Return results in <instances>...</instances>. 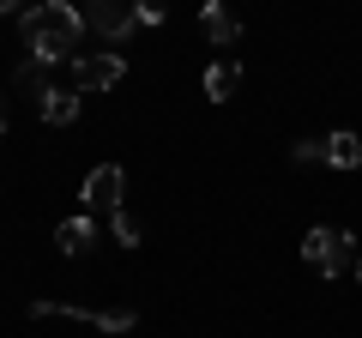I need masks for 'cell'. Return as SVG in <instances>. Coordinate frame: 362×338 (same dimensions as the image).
<instances>
[{"mask_svg": "<svg viewBox=\"0 0 362 338\" xmlns=\"http://www.w3.org/2000/svg\"><path fill=\"white\" fill-rule=\"evenodd\" d=\"M18 30H25V49L30 61H66V54L78 49V37H85V18L73 13V6H61V0H49V6H30V13H18Z\"/></svg>", "mask_w": 362, "mask_h": 338, "instance_id": "6da1fadb", "label": "cell"}, {"mask_svg": "<svg viewBox=\"0 0 362 338\" xmlns=\"http://www.w3.org/2000/svg\"><path fill=\"white\" fill-rule=\"evenodd\" d=\"M30 314H37V320H49V314H61V320H90L97 332H133V320H139L133 308H103V314H90V308H78V302H30Z\"/></svg>", "mask_w": 362, "mask_h": 338, "instance_id": "7a4b0ae2", "label": "cell"}, {"mask_svg": "<svg viewBox=\"0 0 362 338\" xmlns=\"http://www.w3.org/2000/svg\"><path fill=\"white\" fill-rule=\"evenodd\" d=\"M121 187H127L121 163H97L78 187V199H85V211H121Z\"/></svg>", "mask_w": 362, "mask_h": 338, "instance_id": "3957f363", "label": "cell"}, {"mask_svg": "<svg viewBox=\"0 0 362 338\" xmlns=\"http://www.w3.org/2000/svg\"><path fill=\"white\" fill-rule=\"evenodd\" d=\"M121 78H127V61H121V54H78L73 61V85L78 91H115Z\"/></svg>", "mask_w": 362, "mask_h": 338, "instance_id": "277c9868", "label": "cell"}, {"mask_svg": "<svg viewBox=\"0 0 362 338\" xmlns=\"http://www.w3.org/2000/svg\"><path fill=\"white\" fill-rule=\"evenodd\" d=\"M78 18H85L90 30H103L109 42H121L127 30H139V13H133V6H121V0H90Z\"/></svg>", "mask_w": 362, "mask_h": 338, "instance_id": "5b68a950", "label": "cell"}, {"mask_svg": "<svg viewBox=\"0 0 362 338\" xmlns=\"http://www.w3.org/2000/svg\"><path fill=\"white\" fill-rule=\"evenodd\" d=\"M54 242H61V254H66V260L90 254V247H97V218H66L61 230H54Z\"/></svg>", "mask_w": 362, "mask_h": 338, "instance_id": "8992f818", "label": "cell"}, {"mask_svg": "<svg viewBox=\"0 0 362 338\" xmlns=\"http://www.w3.org/2000/svg\"><path fill=\"white\" fill-rule=\"evenodd\" d=\"M199 25H206V37L218 42V49H230V42L242 37V18H235L230 6H218V0H206V13H199Z\"/></svg>", "mask_w": 362, "mask_h": 338, "instance_id": "52a82bcc", "label": "cell"}, {"mask_svg": "<svg viewBox=\"0 0 362 338\" xmlns=\"http://www.w3.org/2000/svg\"><path fill=\"white\" fill-rule=\"evenodd\" d=\"M356 260H362V254H356V235L338 230V235H332V254H326L320 272H326V278H350V272H356Z\"/></svg>", "mask_w": 362, "mask_h": 338, "instance_id": "ba28073f", "label": "cell"}, {"mask_svg": "<svg viewBox=\"0 0 362 338\" xmlns=\"http://www.w3.org/2000/svg\"><path fill=\"white\" fill-rule=\"evenodd\" d=\"M235 85H242V66H235V61H211L206 66V97H211V103H230Z\"/></svg>", "mask_w": 362, "mask_h": 338, "instance_id": "9c48e42d", "label": "cell"}, {"mask_svg": "<svg viewBox=\"0 0 362 338\" xmlns=\"http://www.w3.org/2000/svg\"><path fill=\"white\" fill-rule=\"evenodd\" d=\"M326 163L332 169H362V139L356 133H332L326 139Z\"/></svg>", "mask_w": 362, "mask_h": 338, "instance_id": "30bf717a", "label": "cell"}, {"mask_svg": "<svg viewBox=\"0 0 362 338\" xmlns=\"http://www.w3.org/2000/svg\"><path fill=\"white\" fill-rule=\"evenodd\" d=\"M18 85H25L30 97H37V109L49 103L54 91H61V85H49V61H25V66H18Z\"/></svg>", "mask_w": 362, "mask_h": 338, "instance_id": "8fae6325", "label": "cell"}, {"mask_svg": "<svg viewBox=\"0 0 362 338\" xmlns=\"http://www.w3.org/2000/svg\"><path fill=\"white\" fill-rule=\"evenodd\" d=\"M332 235H338V230H326V223H314V230L302 235V260H308L314 272H320V266H326V254H332Z\"/></svg>", "mask_w": 362, "mask_h": 338, "instance_id": "7c38bea8", "label": "cell"}, {"mask_svg": "<svg viewBox=\"0 0 362 338\" xmlns=\"http://www.w3.org/2000/svg\"><path fill=\"white\" fill-rule=\"evenodd\" d=\"M42 121H49V127H66V121H78V91H54L49 103H42Z\"/></svg>", "mask_w": 362, "mask_h": 338, "instance_id": "4fadbf2b", "label": "cell"}, {"mask_svg": "<svg viewBox=\"0 0 362 338\" xmlns=\"http://www.w3.org/2000/svg\"><path fill=\"white\" fill-rule=\"evenodd\" d=\"M109 230H115V242H121V247H139V223H133L127 211H109Z\"/></svg>", "mask_w": 362, "mask_h": 338, "instance_id": "5bb4252c", "label": "cell"}, {"mask_svg": "<svg viewBox=\"0 0 362 338\" xmlns=\"http://www.w3.org/2000/svg\"><path fill=\"white\" fill-rule=\"evenodd\" d=\"M296 163H326V139H296Z\"/></svg>", "mask_w": 362, "mask_h": 338, "instance_id": "9a60e30c", "label": "cell"}, {"mask_svg": "<svg viewBox=\"0 0 362 338\" xmlns=\"http://www.w3.org/2000/svg\"><path fill=\"white\" fill-rule=\"evenodd\" d=\"M0 133H6V115H0Z\"/></svg>", "mask_w": 362, "mask_h": 338, "instance_id": "2e32d148", "label": "cell"}, {"mask_svg": "<svg viewBox=\"0 0 362 338\" xmlns=\"http://www.w3.org/2000/svg\"><path fill=\"white\" fill-rule=\"evenodd\" d=\"M356 278H362V260H356Z\"/></svg>", "mask_w": 362, "mask_h": 338, "instance_id": "e0dca14e", "label": "cell"}]
</instances>
